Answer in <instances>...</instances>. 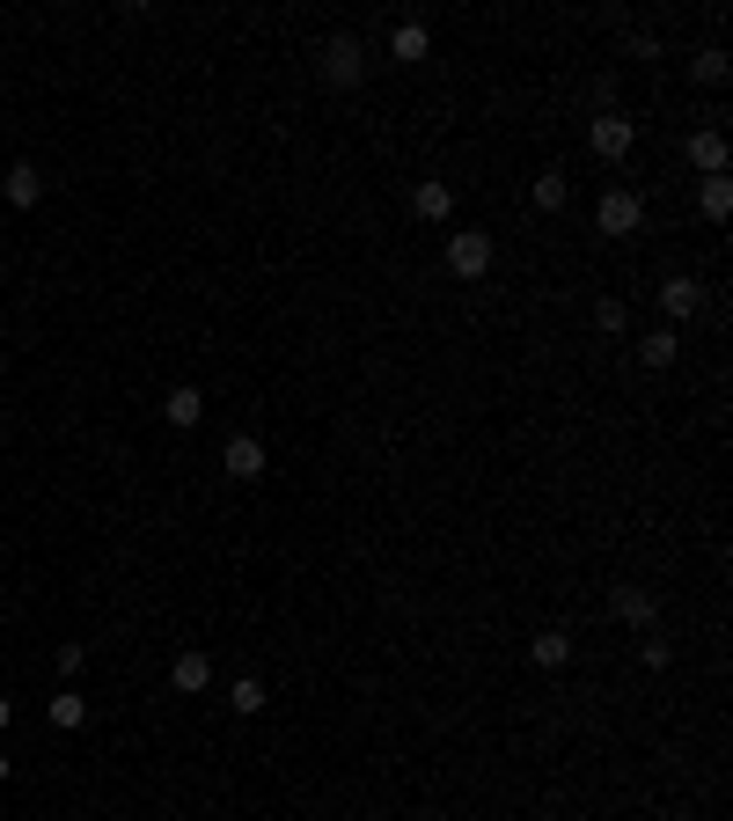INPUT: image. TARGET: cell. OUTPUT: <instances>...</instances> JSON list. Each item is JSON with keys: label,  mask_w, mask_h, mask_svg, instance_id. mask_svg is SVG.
<instances>
[{"label": "cell", "mask_w": 733, "mask_h": 821, "mask_svg": "<svg viewBox=\"0 0 733 821\" xmlns=\"http://www.w3.org/2000/svg\"><path fill=\"white\" fill-rule=\"evenodd\" d=\"M45 712H52V726H67V734H74V726L88 719V697H81V690H59V697L45 704Z\"/></svg>", "instance_id": "d6986e66"}, {"label": "cell", "mask_w": 733, "mask_h": 821, "mask_svg": "<svg viewBox=\"0 0 733 821\" xmlns=\"http://www.w3.org/2000/svg\"><path fill=\"white\" fill-rule=\"evenodd\" d=\"M697 206H704V221H726V213H733V176H704Z\"/></svg>", "instance_id": "2e32d148"}, {"label": "cell", "mask_w": 733, "mask_h": 821, "mask_svg": "<svg viewBox=\"0 0 733 821\" xmlns=\"http://www.w3.org/2000/svg\"><path fill=\"white\" fill-rule=\"evenodd\" d=\"M227 712H235V719H257V712H264V682H257V675L227 682Z\"/></svg>", "instance_id": "9a60e30c"}, {"label": "cell", "mask_w": 733, "mask_h": 821, "mask_svg": "<svg viewBox=\"0 0 733 821\" xmlns=\"http://www.w3.org/2000/svg\"><path fill=\"white\" fill-rule=\"evenodd\" d=\"M587 147L602 162H624L631 147H638V118H631V110H602V118L587 125Z\"/></svg>", "instance_id": "6da1fadb"}, {"label": "cell", "mask_w": 733, "mask_h": 821, "mask_svg": "<svg viewBox=\"0 0 733 821\" xmlns=\"http://www.w3.org/2000/svg\"><path fill=\"white\" fill-rule=\"evenodd\" d=\"M624 323H631V309H624V301H594V331H624Z\"/></svg>", "instance_id": "ffe728a7"}, {"label": "cell", "mask_w": 733, "mask_h": 821, "mask_svg": "<svg viewBox=\"0 0 733 821\" xmlns=\"http://www.w3.org/2000/svg\"><path fill=\"white\" fill-rule=\"evenodd\" d=\"M528 661L536 667H573V631H536V638H528Z\"/></svg>", "instance_id": "8fae6325"}, {"label": "cell", "mask_w": 733, "mask_h": 821, "mask_svg": "<svg viewBox=\"0 0 733 821\" xmlns=\"http://www.w3.org/2000/svg\"><path fill=\"white\" fill-rule=\"evenodd\" d=\"M594 221H602V235H638V227H646V198H638V192H624V184H616V192H602V206H594Z\"/></svg>", "instance_id": "7a4b0ae2"}, {"label": "cell", "mask_w": 733, "mask_h": 821, "mask_svg": "<svg viewBox=\"0 0 733 821\" xmlns=\"http://www.w3.org/2000/svg\"><path fill=\"white\" fill-rule=\"evenodd\" d=\"M448 272H455V280H485V272H491V235H477V227L448 235Z\"/></svg>", "instance_id": "3957f363"}, {"label": "cell", "mask_w": 733, "mask_h": 821, "mask_svg": "<svg viewBox=\"0 0 733 821\" xmlns=\"http://www.w3.org/2000/svg\"><path fill=\"white\" fill-rule=\"evenodd\" d=\"M675 352H682V338H675V331L638 338V360H646V368H675Z\"/></svg>", "instance_id": "e0dca14e"}, {"label": "cell", "mask_w": 733, "mask_h": 821, "mask_svg": "<svg viewBox=\"0 0 733 821\" xmlns=\"http://www.w3.org/2000/svg\"><path fill=\"white\" fill-rule=\"evenodd\" d=\"M0 192H8V206H22V213H30L37 198H45V169H37V162H16V169L0 176Z\"/></svg>", "instance_id": "ba28073f"}, {"label": "cell", "mask_w": 733, "mask_h": 821, "mask_svg": "<svg viewBox=\"0 0 733 821\" xmlns=\"http://www.w3.org/2000/svg\"><path fill=\"white\" fill-rule=\"evenodd\" d=\"M360 74H366L360 37H331V52H323V81H331V88H352Z\"/></svg>", "instance_id": "277c9868"}, {"label": "cell", "mask_w": 733, "mask_h": 821, "mask_svg": "<svg viewBox=\"0 0 733 821\" xmlns=\"http://www.w3.org/2000/svg\"><path fill=\"white\" fill-rule=\"evenodd\" d=\"M528 198H536L543 213H565V206H573V184H565V169H543L536 184H528Z\"/></svg>", "instance_id": "5bb4252c"}, {"label": "cell", "mask_w": 733, "mask_h": 821, "mask_svg": "<svg viewBox=\"0 0 733 821\" xmlns=\"http://www.w3.org/2000/svg\"><path fill=\"white\" fill-rule=\"evenodd\" d=\"M221 470L235 477V485H257V477H264V440L257 433H235V440H227V455H221Z\"/></svg>", "instance_id": "5b68a950"}, {"label": "cell", "mask_w": 733, "mask_h": 821, "mask_svg": "<svg viewBox=\"0 0 733 821\" xmlns=\"http://www.w3.org/2000/svg\"><path fill=\"white\" fill-rule=\"evenodd\" d=\"M609 609L624 616V624H653V595H646V587H616Z\"/></svg>", "instance_id": "ac0fdd59"}, {"label": "cell", "mask_w": 733, "mask_h": 821, "mask_svg": "<svg viewBox=\"0 0 733 821\" xmlns=\"http://www.w3.org/2000/svg\"><path fill=\"white\" fill-rule=\"evenodd\" d=\"M661 309H667V323H690V315L704 309V286L690 280V272H675V280L661 286Z\"/></svg>", "instance_id": "52a82bcc"}, {"label": "cell", "mask_w": 733, "mask_h": 821, "mask_svg": "<svg viewBox=\"0 0 733 821\" xmlns=\"http://www.w3.org/2000/svg\"><path fill=\"white\" fill-rule=\"evenodd\" d=\"M162 419H169V426H198V419H206V397H198L192 382L169 389V397H162Z\"/></svg>", "instance_id": "4fadbf2b"}, {"label": "cell", "mask_w": 733, "mask_h": 821, "mask_svg": "<svg viewBox=\"0 0 733 821\" xmlns=\"http://www.w3.org/2000/svg\"><path fill=\"white\" fill-rule=\"evenodd\" d=\"M169 682H176V690H184V697H198V690H206V682H213V653H176V667H169Z\"/></svg>", "instance_id": "9c48e42d"}, {"label": "cell", "mask_w": 733, "mask_h": 821, "mask_svg": "<svg viewBox=\"0 0 733 821\" xmlns=\"http://www.w3.org/2000/svg\"><path fill=\"white\" fill-rule=\"evenodd\" d=\"M426 52H433V37H426V22H397V30H389V59H403V67H419Z\"/></svg>", "instance_id": "30bf717a"}, {"label": "cell", "mask_w": 733, "mask_h": 821, "mask_svg": "<svg viewBox=\"0 0 733 821\" xmlns=\"http://www.w3.org/2000/svg\"><path fill=\"white\" fill-rule=\"evenodd\" d=\"M411 213H419V221H448V213H455V192L440 184V176H426L419 192H411Z\"/></svg>", "instance_id": "7c38bea8"}, {"label": "cell", "mask_w": 733, "mask_h": 821, "mask_svg": "<svg viewBox=\"0 0 733 821\" xmlns=\"http://www.w3.org/2000/svg\"><path fill=\"white\" fill-rule=\"evenodd\" d=\"M682 155H690V169H704V176H726L733 147H726V133H690V140H682Z\"/></svg>", "instance_id": "8992f818"}, {"label": "cell", "mask_w": 733, "mask_h": 821, "mask_svg": "<svg viewBox=\"0 0 733 821\" xmlns=\"http://www.w3.org/2000/svg\"><path fill=\"white\" fill-rule=\"evenodd\" d=\"M8 770H16V763H8V749H0V785H8Z\"/></svg>", "instance_id": "7402d4cb"}, {"label": "cell", "mask_w": 733, "mask_h": 821, "mask_svg": "<svg viewBox=\"0 0 733 821\" xmlns=\"http://www.w3.org/2000/svg\"><path fill=\"white\" fill-rule=\"evenodd\" d=\"M8 719H16V704H8V697H0V726H8Z\"/></svg>", "instance_id": "603a6c76"}, {"label": "cell", "mask_w": 733, "mask_h": 821, "mask_svg": "<svg viewBox=\"0 0 733 821\" xmlns=\"http://www.w3.org/2000/svg\"><path fill=\"white\" fill-rule=\"evenodd\" d=\"M697 81H726V52H719V45H712V52H697Z\"/></svg>", "instance_id": "44dd1931"}]
</instances>
